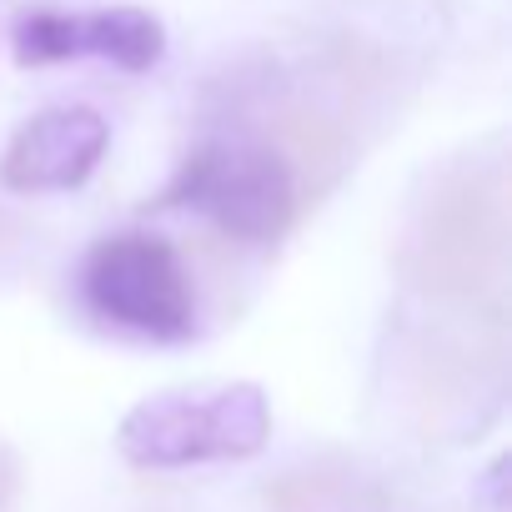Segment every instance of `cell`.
Listing matches in <instances>:
<instances>
[{"label": "cell", "instance_id": "obj_1", "mask_svg": "<svg viewBox=\"0 0 512 512\" xmlns=\"http://www.w3.org/2000/svg\"><path fill=\"white\" fill-rule=\"evenodd\" d=\"M267 442H272V402L256 382L171 387L141 397L116 427V452L141 472L246 462Z\"/></svg>", "mask_w": 512, "mask_h": 512}, {"label": "cell", "instance_id": "obj_2", "mask_svg": "<svg viewBox=\"0 0 512 512\" xmlns=\"http://www.w3.org/2000/svg\"><path fill=\"white\" fill-rule=\"evenodd\" d=\"M161 206L196 211L231 241L267 246L297 221V171L267 141L216 136L181 161Z\"/></svg>", "mask_w": 512, "mask_h": 512}, {"label": "cell", "instance_id": "obj_3", "mask_svg": "<svg viewBox=\"0 0 512 512\" xmlns=\"http://www.w3.org/2000/svg\"><path fill=\"white\" fill-rule=\"evenodd\" d=\"M81 302L106 327L151 337V342H186L196 332V287L171 241L151 231H116L101 236L76 272Z\"/></svg>", "mask_w": 512, "mask_h": 512}, {"label": "cell", "instance_id": "obj_4", "mask_svg": "<svg viewBox=\"0 0 512 512\" xmlns=\"http://www.w3.org/2000/svg\"><path fill=\"white\" fill-rule=\"evenodd\" d=\"M412 277L452 302H502L507 287V201L492 181H457L437 191L412 236Z\"/></svg>", "mask_w": 512, "mask_h": 512}, {"label": "cell", "instance_id": "obj_5", "mask_svg": "<svg viewBox=\"0 0 512 512\" xmlns=\"http://www.w3.org/2000/svg\"><path fill=\"white\" fill-rule=\"evenodd\" d=\"M16 66H66V61H111L116 71H151L166 56V26L141 6L106 11H61L31 6L11 26Z\"/></svg>", "mask_w": 512, "mask_h": 512}, {"label": "cell", "instance_id": "obj_6", "mask_svg": "<svg viewBox=\"0 0 512 512\" xmlns=\"http://www.w3.org/2000/svg\"><path fill=\"white\" fill-rule=\"evenodd\" d=\"M111 146V126L91 106H46L16 126L0 151V186L16 196H56L91 181Z\"/></svg>", "mask_w": 512, "mask_h": 512}, {"label": "cell", "instance_id": "obj_7", "mask_svg": "<svg viewBox=\"0 0 512 512\" xmlns=\"http://www.w3.org/2000/svg\"><path fill=\"white\" fill-rule=\"evenodd\" d=\"M16 492H21V457L0 442V512H11Z\"/></svg>", "mask_w": 512, "mask_h": 512}]
</instances>
